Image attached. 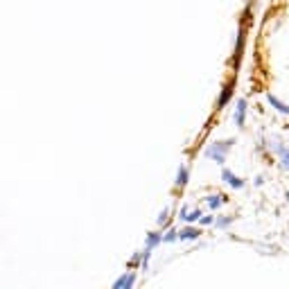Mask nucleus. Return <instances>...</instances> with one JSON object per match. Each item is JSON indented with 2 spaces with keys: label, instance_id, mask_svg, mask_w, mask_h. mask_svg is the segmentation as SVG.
I'll return each mask as SVG.
<instances>
[{
  "label": "nucleus",
  "instance_id": "obj_1",
  "mask_svg": "<svg viewBox=\"0 0 289 289\" xmlns=\"http://www.w3.org/2000/svg\"><path fill=\"white\" fill-rule=\"evenodd\" d=\"M233 144H235V138H228V140H217V142L206 147V156L213 158L217 165H224V163H226V154L230 152Z\"/></svg>",
  "mask_w": 289,
  "mask_h": 289
},
{
  "label": "nucleus",
  "instance_id": "obj_2",
  "mask_svg": "<svg viewBox=\"0 0 289 289\" xmlns=\"http://www.w3.org/2000/svg\"><path fill=\"white\" fill-rule=\"evenodd\" d=\"M221 179L228 183L233 190H242V187H244V179H239V176L235 174V172H230L228 167H224V170H221Z\"/></svg>",
  "mask_w": 289,
  "mask_h": 289
},
{
  "label": "nucleus",
  "instance_id": "obj_3",
  "mask_svg": "<svg viewBox=\"0 0 289 289\" xmlns=\"http://www.w3.org/2000/svg\"><path fill=\"white\" fill-rule=\"evenodd\" d=\"M201 237V228L197 226H185L183 230H179V242H195Z\"/></svg>",
  "mask_w": 289,
  "mask_h": 289
},
{
  "label": "nucleus",
  "instance_id": "obj_4",
  "mask_svg": "<svg viewBox=\"0 0 289 289\" xmlns=\"http://www.w3.org/2000/svg\"><path fill=\"white\" fill-rule=\"evenodd\" d=\"M201 215H204V213H201L199 208H195V210L181 208V213H179V219H183V221H185L187 226H190V224H195V221H199V219H201Z\"/></svg>",
  "mask_w": 289,
  "mask_h": 289
},
{
  "label": "nucleus",
  "instance_id": "obj_5",
  "mask_svg": "<svg viewBox=\"0 0 289 289\" xmlns=\"http://www.w3.org/2000/svg\"><path fill=\"white\" fill-rule=\"evenodd\" d=\"M161 242H163V233H161V230H152V233L147 235V242H144V249L154 251V249H156Z\"/></svg>",
  "mask_w": 289,
  "mask_h": 289
},
{
  "label": "nucleus",
  "instance_id": "obj_6",
  "mask_svg": "<svg viewBox=\"0 0 289 289\" xmlns=\"http://www.w3.org/2000/svg\"><path fill=\"white\" fill-rule=\"evenodd\" d=\"M244 118H247V102L239 100L237 111H235V124H237V127H244Z\"/></svg>",
  "mask_w": 289,
  "mask_h": 289
},
{
  "label": "nucleus",
  "instance_id": "obj_7",
  "mask_svg": "<svg viewBox=\"0 0 289 289\" xmlns=\"http://www.w3.org/2000/svg\"><path fill=\"white\" fill-rule=\"evenodd\" d=\"M187 181H190V174H187V167H185V165H181V167H179V172H176V187H179V190H183V187L187 185Z\"/></svg>",
  "mask_w": 289,
  "mask_h": 289
},
{
  "label": "nucleus",
  "instance_id": "obj_8",
  "mask_svg": "<svg viewBox=\"0 0 289 289\" xmlns=\"http://www.w3.org/2000/svg\"><path fill=\"white\" fill-rule=\"evenodd\" d=\"M226 201H228V197H221V195H210V197H208V208H210V210H217L221 204H226Z\"/></svg>",
  "mask_w": 289,
  "mask_h": 289
},
{
  "label": "nucleus",
  "instance_id": "obj_9",
  "mask_svg": "<svg viewBox=\"0 0 289 289\" xmlns=\"http://www.w3.org/2000/svg\"><path fill=\"white\" fill-rule=\"evenodd\" d=\"M230 95H233V81H230V84L228 86H226V88L224 90H221V95H219V102H217V107H224V104L226 102H228V100H230Z\"/></svg>",
  "mask_w": 289,
  "mask_h": 289
},
{
  "label": "nucleus",
  "instance_id": "obj_10",
  "mask_svg": "<svg viewBox=\"0 0 289 289\" xmlns=\"http://www.w3.org/2000/svg\"><path fill=\"white\" fill-rule=\"evenodd\" d=\"M267 100H269V102H271V104H273V107H276V111H280V113H285V115H289V107H287V104H285V102H280V100H276V98H273V95H271V93H269V95H267Z\"/></svg>",
  "mask_w": 289,
  "mask_h": 289
},
{
  "label": "nucleus",
  "instance_id": "obj_11",
  "mask_svg": "<svg viewBox=\"0 0 289 289\" xmlns=\"http://www.w3.org/2000/svg\"><path fill=\"white\" fill-rule=\"evenodd\" d=\"M163 242H167V244L179 242V230H176V228H167L165 233H163Z\"/></svg>",
  "mask_w": 289,
  "mask_h": 289
},
{
  "label": "nucleus",
  "instance_id": "obj_12",
  "mask_svg": "<svg viewBox=\"0 0 289 289\" xmlns=\"http://www.w3.org/2000/svg\"><path fill=\"white\" fill-rule=\"evenodd\" d=\"M140 264H142V251H136L129 260V269H140Z\"/></svg>",
  "mask_w": 289,
  "mask_h": 289
},
{
  "label": "nucleus",
  "instance_id": "obj_13",
  "mask_svg": "<svg viewBox=\"0 0 289 289\" xmlns=\"http://www.w3.org/2000/svg\"><path fill=\"white\" fill-rule=\"evenodd\" d=\"M278 158H280V165H282V170H287L289 172V147H285L280 154H278Z\"/></svg>",
  "mask_w": 289,
  "mask_h": 289
},
{
  "label": "nucleus",
  "instance_id": "obj_14",
  "mask_svg": "<svg viewBox=\"0 0 289 289\" xmlns=\"http://www.w3.org/2000/svg\"><path fill=\"white\" fill-rule=\"evenodd\" d=\"M136 278H138L136 271H129V276H127V280H124L122 289H133V287H136Z\"/></svg>",
  "mask_w": 289,
  "mask_h": 289
},
{
  "label": "nucleus",
  "instance_id": "obj_15",
  "mask_svg": "<svg viewBox=\"0 0 289 289\" xmlns=\"http://www.w3.org/2000/svg\"><path fill=\"white\" fill-rule=\"evenodd\" d=\"M235 221V217H219V219H215V226L217 228H226V226H230Z\"/></svg>",
  "mask_w": 289,
  "mask_h": 289
},
{
  "label": "nucleus",
  "instance_id": "obj_16",
  "mask_svg": "<svg viewBox=\"0 0 289 289\" xmlns=\"http://www.w3.org/2000/svg\"><path fill=\"white\" fill-rule=\"evenodd\" d=\"M170 221V208H163L161 215H158V226H165Z\"/></svg>",
  "mask_w": 289,
  "mask_h": 289
},
{
  "label": "nucleus",
  "instance_id": "obj_17",
  "mask_svg": "<svg viewBox=\"0 0 289 289\" xmlns=\"http://www.w3.org/2000/svg\"><path fill=\"white\" fill-rule=\"evenodd\" d=\"M201 226H215V217L213 215H201Z\"/></svg>",
  "mask_w": 289,
  "mask_h": 289
},
{
  "label": "nucleus",
  "instance_id": "obj_18",
  "mask_svg": "<svg viewBox=\"0 0 289 289\" xmlns=\"http://www.w3.org/2000/svg\"><path fill=\"white\" fill-rule=\"evenodd\" d=\"M127 276H129V271L127 273H122V276L118 278V280L113 282V285H111V289H122V285H124V280H127Z\"/></svg>",
  "mask_w": 289,
  "mask_h": 289
},
{
  "label": "nucleus",
  "instance_id": "obj_19",
  "mask_svg": "<svg viewBox=\"0 0 289 289\" xmlns=\"http://www.w3.org/2000/svg\"><path fill=\"white\" fill-rule=\"evenodd\" d=\"M287 201H289V190H287Z\"/></svg>",
  "mask_w": 289,
  "mask_h": 289
}]
</instances>
